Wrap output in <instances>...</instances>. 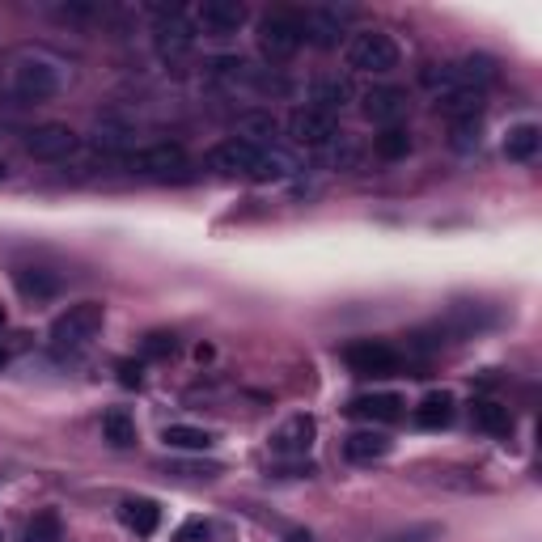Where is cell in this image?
<instances>
[{
	"instance_id": "cell-37",
	"label": "cell",
	"mask_w": 542,
	"mask_h": 542,
	"mask_svg": "<svg viewBox=\"0 0 542 542\" xmlns=\"http://www.w3.org/2000/svg\"><path fill=\"white\" fill-rule=\"evenodd\" d=\"M5 318H9V314H5V305H0V327H5Z\"/></svg>"
},
{
	"instance_id": "cell-16",
	"label": "cell",
	"mask_w": 542,
	"mask_h": 542,
	"mask_svg": "<svg viewBox=\"0 0 542 542\" xmlns=\"http://www.w3.org/2000/svg\"><path fill=\"white\" fill-rule=\"evenodd\" d=\"M471 420H475V428L487 432V437H509V432H513L509 407L496 403V399H475L471 403Z\"/></svg>"
},
{
	"instance_id": "cell-12",
	"label": "cell",
	"mask_w": 542,
	"mask_h": 542,
	"mask_svg": "<svg viewBox=\"0 0 542 542\" xmlns=\"http://www.w3.org/2000/svg\"><path fill=\"white\" fill-rule=\"evenodd\" d=\"M407 115V94L403 89H369L365 94V119L369 123H382V128H399V119Z\"/></svg>"
},
{
	"instance_id": "cell-36",
	"label": "cell",
	"mask_w": 542,
	"mask_h": 542,
	"mask_svg": "<svg viewBox=\"0 0 542 542\" xmlns=\"http://www.w3.org/2000/svg\"><path fill=\"white\" fill-rule=\"evenodd\" d=\"M5 174H9V166H5V161H0V183H5Z\"/></svg>"
},
{
	"instance_id": "cell-28",
	"label": "cell",
	"mask_w": 542,
	"mask_h": 542,
	"mask_svg": "<svg viewBox=\"0 0 542 542\" xmlns=\"http://www.w3.org/2000/svg\"><path fill=\"white\" fill-rule=\"evenodd\" d=\"M161 51H166V56H178V51H187L191 47V30L183 26V22H174V26H161Z\"/></svg>"
},
{
	"instance_id": "cell-30",
	"label": "cell",
	"mask_w": 542,
	"mask_h": 542,
	"mask_svg": "<svg viewBox=\"0 0 542 542\" xmlns=\"http://www.w3.org/2000/svg\"><path fill=\"white\" fill-rule=\"evenodd\" d=\"M212 538V526L204 517H191V521H183L178 526V534H174V542H208Z\"/></svg>"
},
{
	"instance_id": "cell-24",
	"label": "cell",
	"mask_w": 542,
	"mask_h": 542,
	"mask_svg": "<svg viewBox=\"0 0 542 542\" xmlns=\"http://www.w3.org/2000/svg\"><path fill=\"white\" fill-rule=\"evenodd\" d=\"M102 437L115 449H128V445H136V420L123 407H111L102 415Z\"/></svg>"
},
{
	"instance_id": "cell-3",
	"label": "cell",
	"mask_w": 542,
	"mask_h": 542,
	"mask_svg": "<svg viewBox=\"0 0 542 542\" xmlns=\"http://www.w3.org/2000/svg\"><path fill=\"white\" fill-rule=\"evenodd\" d=\"M343 360H348V369L356 377H394L403 369L399 348L386 343V339H356V343H348Z\"/></svg>"
},
{
	"instance_id": "cell-14",
	"label": "cell",
	"mask_w": 542,
	"mask_h": 542,
	"mask_svg": "<svg viewBox=\"0 0 542 542\" xmlns=\"http://www.w3.org/2000/svg\"><path fill=\"white\" fill-rule=\"evenodd\" d=\"M390 454V437L386 432H377V428H360V432H352L348 441H343V458L348 462H377V458H386Z\"/></svg>"
},
{
	"instance_id": "cell-32",
	"label": "cell",
	"mask_w": 542,
	"mask_h": 542,
	"mask_svg": "<svg viewBox=\"0 0 542 542\" xmlns=\"http://www.w3.org/2000/svg\"><path fill=\"white\" fill-rule=\"evenodd\" d=\"M170 352H174V335L153 331L149 339H144V356H170Z\"/></svg>"
},
{
	"instance_id": "cell-6",
	"label": "cell",
	"mask_w": 542,
	"mask_h": 542,
	"mask_svg": "<svg viewBox=\"0 0 542 542\" xmlns=\"http://www.w3.org/2000/svg\"><path fill=\"white\" fill-rule=\"evenodd\" d=\"M128 170L144 178H183L187 174V153L178 144H153L128 157Z\"/></svg>"
},
{
	"instance_id": "cell-25",
	"label": "cell",
	"mask_w": 542,
	"mask_h": 542,
	"mask_svg": "<svg viewBox=\"0 0 542 542\" xmlns=\"http://www.w3.org/2000/svg\"><path fill=\"white\" fill-rule=\"evenodd\" d=\"M373 153L382 157V161H403L411 153V136L403 128H382L373 136Z\"/></svg>"
},
{
	"instance_id": "cell-7",
	"label": "cell",
	"mask_w": 542,
	"mask_h": 542,
	"mask_svg": "<svg viewBox=\"0 0 542 542\" xmlns=\"http://www.w3.org/2000/svg\"><path fill=\"white\" fill-rule=\"evenodd\" d=\"M318 437V424H314V415H288V420L271 432V454H280V458H305L310 454V445Z\"/></svg>"
},
{
	"instance_id": "cell-19",
	"label": "cell",
	"mask_w": 542,
	"mask_h": 542,
	"mask_svg": "<svg viewBox=\"0 0 542 542\" xmlns=\"http://www.w3.org/2000/svg\"><path fill=\"white\" fill-rule=\"evenodd\" d=\"M542 149V128L538 123H517V128L504 136V157L509 161H534Z\"/></svg>"
},
{
	"instance_id": "cell-9",
	"label": "cell",
	"mask_w": 542,
	"mask_h": 542,
	"mask_svg": "<svg viewBox=\"0 0 542 542\" xmlns=\"http://www.w3.org/2000/svg\"><path fill=\"white\" fill-rule=\"evenodd\" d=\"M288 136L305 144V149H322V144L335 140V119L314 111V106H297V111L288 115Z\"/></svg>"
},
{
	"instance_id": "cell-35",
	"label": "cell",
	"mask_w": 542,
	"mask_h": 542,
	"mask_svg": "<svg viewBox=\"0 0 542 542\" xmlns=\"http://www.w3.org/2000/svg\"><path fill=\"white\" fill-rule=\"evenodd\" d=\"M5 365H9V352H5V348H0V369H5Z\"/></svg>"
},
{
	"instance_id": "cell-20",
	"label": "cell",
	"mask_w": 542,
	"mask_h": 542,
	"mask_svg": "<svg viewBox=\"0 0 542 542\" xmlns=\"http://www.w3.org/2000/svg\"><path fill=\"white\" fill-rule=\"evenodd\" d=\"M13 284H17V293L30 297V301H47V297L60 293V280L51 276V271H43V267H22L13 276Z\"/></svg>"
},
{
	"instance_id": "cell-31",
	"label": "cell",
	"mask_w": 542,
	"mask_h": 542,
	"mask_svg": "<svg viewBox=\"0 0 542 542\" xmlns=\"http://www.w3.org/2000/svg\"><path fill=\"white\" fill-rule=\"evenodd\" d=\"M475 144H479V119L454 123V149H458V153H471Z\"/></svg>"
},
{
	"instance_id": "cell-26",
	"label": "cell",
	"mask_w": 542,
	"mask_h": 542,
	"mask_svg": "<svg viewBox=\"0 0 542 542\" xmlns=\"http://www.w3.org/2000/svg\"><path fill=\"white\" fill-rule=\"evenodd\" d=\"M238 132H242V140H250V144H263L267 136H276V119H271L267 111H250V115L238 119Z\"/></svg>"
},
{
	"instance_id": "cell-10",
	"label": "cell",
	"mask_w": 542,
	"mask_h": 542,
	"mask_svg": "<svg viewBox=\"0 0 542 542\" xmlns=\"http://www.w3.org/2000/svg\"><path fill=\"white\" fill-rule=\"evenodd\" d=\"M352 22V9H335V5H322V9H310L301 17L305 26V39L318 43V47H335L343 39V26Z\"/></svg>"
},
{
	"instance_id": "cell-29",
	"label": "cell",
	"mask_w": 542,
	"mask_h": 542,
	"mask_svg": "<svg viewBox=\"0 0 542 542\" xmlns=\"http://www.w3.org/2000/svg\"><path fill=\"white\" fill-rule=\"evenodd\" d=\"M386 542H441V526L437 521H424V526H407L399 534H390Z\"/></svg>"
},
{
	"instance_id": "cell-34",
	"label": "cell",
	"mask_w": 542,
	"mask_h": 542,
	"mask_svg": "<svg viewBox=\"0 0 542 542\" xmlns=\"http://www.w3.org/2000/svg\"><path fill=\"white\" fill-rule=\"evenodd\" d=\"M284 542H314V534H310V530H293V534H288Z\"/></svg>"
},
{
	"instance_id": "cell-1",
	"label": "cell",
	"mask_w": 542,
	"mask_h": 542,
	"mask_svg": "<svg viewBox=\"0 0 542 542\" xmlns=\"http://www.w3.org/2000/svg\"><path fill=\"white\" fill-rule=\"evenodd\" d=\"M102 322H106L102 301H77L51 322V343H56V348H85V343L102 331Z\"/></svg>"
},
{
	"instance_id": "cell-18",
	"label": "cell",
	"mask_w": 542,
	"mask_h": 542,
	"mask_svg": "<svg viewBox=\"0 0 542 542\" xmlns=\"http://www.w3.org/2000/svg\"><path fill=\"white\" fill-rule=\"evenodd\" d=\"M415 424L420 428H449L454 424V394H445V390L424 394L420 407H415Z\"/></svg>"
},
{
	"instance_id": "cell-2",
	"label": "cell",
	"mask_w": 542,
	"mask_h": 542,
	"mask_svg": "<svg viewBox=\"0 0 542 542\" xmlns=\"http://www.w3.org/2000/svg\"><path fill=\"white\" fill-rule=\"evenodd\" d=\"M348 68L373 72V77L394 72L399 68V43H394L390 34H382V30H360V34L348 39Z\"/></svg>"
},
{
	"instance_id": "cell-22",
	"label": "cell",
	"mask_w": 542,
	"mask_h": 542,
	"mask_svg": "<svg viewBox=\"0 0 542 542\" xmlns=\"http://www.w3.org/2000/svg\"><path fill=\"white\" fill-rule=\"evenodd\" d=\"M119 517H123V526H128V530H136L140 538H149L157 530V521H161V509L153 500H123Z\"/></svg>"
},
{
	"instance_id": "cell-23",
	"label": "cell",
	"mask_w": 542,
	"mask_h": 542,
	"mask_svg": "<svg viewBox=\"0 0 542 542\" xmlns=\"http://www.w3.org/2000/svg\"><path fill=\"white\" fill-rule=\"evenodd\" d=\"M310 106H314V111H322V115H331V119H335V111H343V106H348V85L335 81V77L314 81V89H310Z\"/></svg>"
},
{
	"instance_id": "cell-5",
	"label": "cell",
	"mask_w": 542,
	"mask_h": 542,
	"mask_svg": "<svg viewBox=\"0 0 542 542\" xmlns=\"http://www.w3.org/2000/svg\"><path fill=\"white\" fill-rule=\"evenodd\" d=\"M259 161H263V144H250L242 136H229V140H221L208 153V166L212 170H221V174H246V178H255Z\"/></svg>"
},
{
	"instance_id": "cell-21",
	"label": "cell",
	"mask_w": 542,
	"mask_h": 542,
	"mask_svg": "<svg viewBox=\"0 0 542 542\" xmlns=\"http://www.w3.org/2000/svg\"><path fill=\"white\" fill-rule=\"evenodd\" d=\"M161 441H166V449H183V454H204V449H212V432L191 428V424H170L166 432H161Z\"/></svg>"
},
{
	"instance_id": "cell-4",
	"label": "cell",
	"mask_w": 542,
	"mask_h": 542,
	"mask_svg": "<svg viewBox=\"0 0 542 542\" xmlns=\"http://www.w3.org/2000/svg\"><path fill=\"white\" fill-rule=\"evenodd\" d=\"M305 43V26H301V13H267L259 22V47L263 56L271 60H288L297 56Z\"/></svg>"
},
{
	"instance_id": "cell-15",
	"label": "cell",
	"mask_w": 542,
	"mask_h": 542,
	"mask_svg": "<svg viewBox=\"0 0 542 542\" xmlns=\"http://www.w3.org/2000/svg\"><path fill=\"white\" fill-rule=\"evenodd\" d=\"M56 72H51L47 64H30V68H17V77H13V89L22 98H30V102H39V98H51L56 94Z\"/></svg>"
},
{
	"instance_id": "cell-8",
	"label": "cell",
	"mask_w": 542,
	"mask_h": 542,
	"mask_svg": "<svg viewBox=\"0 0 542 542\" xmlns=\"http://www.w3.org/2000/svg\"><path fill=\"white\" fill-rule=\"evenodd\" d=\"M26 153L34 161H64L68 153H77V132L64 123H43L26 136Z\"/></svg>"
},
{
	"instance_id": "cell-33",
	"label": "cell",
	"mask_w": 542,
	"mask_h": 542,
	"mask_svg": "<svg viewBox=\"0 0 542 542\" xmlns=\"http://www.w3.org/2000/svg\"><path fill=\"white\" fill-rule=\"evenodd\" d=\"M119 382H123V386H140V382H144V377H140V365L123 360V365H119Z\"/></svg>"
},
{
	"instance_id": "cell-17",
	"label": "cell",
	"mask_w": 542,
	"mask_h": 542,
	"mask_svg": "<svg viewBox=\"0 0 542 542\" xmlns=\"http://www.w3.org/2000/svg\"><path fill=\"white\" fill-rule=\"evenodd\" d=\"M437 111H441L449 123L479 119V115H483V94H479V89H454V94H441V98H437Z\"/></svg>"
},
{
	"instance_id": "cell-27",
	"label": "cell",
	"mask_w": 542,
	"mask_h": 542,
	"mask_svg": "<svg viewBox=\"0 0 542 542\" xmlns=\"http://www.w3.org/2000/svg\"><path fill=\"white\" fill-rule=\"evenodd\" d=\"M64 526H60V513H34V521L26 526V542H60Z\"/></svg>"
},
{
	"instance_id": "cell-11",
	"label": "cell",
	"mask_w": 542,
	"mask_h": 542,
	"mask_svg": "<svg viewBox=\"0 0 542 542\" xmlns=\"http://www.w3.org/2000/svg\"><path fill=\"white\" fill-rule=\"evenodd\" d=\"M195 22L208 34H233L246 26V5H238V0H204V5L195 9Z\"/></svg>"
},
{
	"instance_id": "cell-13",
	"label": "cell",
	"mask_w": 542,
	"mask_h": 542,
	"mask_svg": "<svg viewBox=\"0 0 542 542\" xmlns=\"http://www.w3.org/2000/svg\"><path fill=\"white\" fill-rule=\"evenodd\" d=\"M348 415L373 420V424H394L403 415V399L399 394H360V399L348 403Z\"/></svg>"
}]
</instances>
